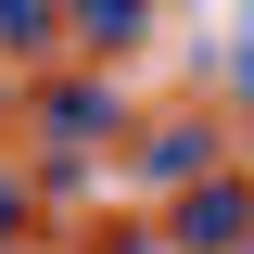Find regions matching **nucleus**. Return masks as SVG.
Masks as SVG:
<instances>
[{
    "instance_id": "nucleus-1",
    "label": "nucleus",
    "mask_w": 254,
    "mask_h": 254,
    "mask_svg": "<svg viewBox=\"0 0 254 254\" xmlns=\"http://www.w3.org/2000/svg\"><path fill=\"white\" fill-rule=\"evenodd\" d=\"M89 38L102 51H140V0H89Z\"/></svg>"
},
{
    "instance_id": "nucleus-2",
    "label": "nucleus",
    "mask_w": 254,
    "mask_h": 254,
    "mask_svg": "<svg viewBox=\"0 0 254 254\" xmlns=\"http://www.w3.org/2000/svg\"><path fill=\"white\" fill-rule=\"evenodd\" d=\"M0 38H13V51H38V38H51V0H0Z\"/></svg>"
}]
</instances>
